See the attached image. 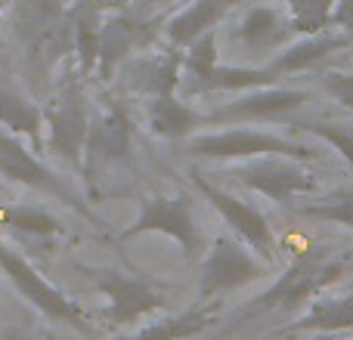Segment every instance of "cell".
<instances>
[{
	"instance_id": "d6986e66",
	"label": "cell",
	"mask_w": 353,
	"mask_h": 340,
	"mask_svg": "<svg viewBox=\"0 0 353 340\" xmlns=\"http://www.w3.org/2000/svg\"><path fill=\"white\" fill-rule=\"evenodd\" d=\"M205 121L208 118H201L195 109H189L186 103H180L174 93L171 96L152 99V105H149V127H152L159 136H165V140H183V136H189Z\"/></svg>"
},
{
	"instance_id": "8fae6325",
	"label": "cell",
	"mask_w": 353,
	"mask_h": 340,
	"mask_svg": "<svg viewBox=\"0 0 353 340\" xmlns=\"http://www.w3.org/2000/svg\"><path fill=\"white\" fill-rule=\"evenodd\" d=\"M304 90H288V87H257V90H245L239 99L230 105L217 109L208 115L211 124H226V121H263V118H282L307 105Z\"/></svg>"
},
{
	"instance_id": "ba28073f",
	"label": "cell",
	"mask_w": 353,
	"mask_h": 340,
	"mask_svg": "<svg viewBox=\"0 0 353 340\" xmlns=\"http://www.w3.org/2000/svg\"><path fill=\"white\" fill-rule=\"evenodd\" d=\"M192 180H195V186L201 189V195L220 211V217L232 226V232H236L251 251H257L263 260H273L276 235H273V229H270L267 217H263L257 207L245 204V201H239L236 195H230V192H223V189H217L214 182H208L205 173H192Z\"/></svg>"
},
{
	"instance_id": "9c48e42d",
	"label": "cell",
	"mask_w": 353,
	"mask_h": 340,
	"mask_svg": "<svg viewBox=\"0 0 353 340\" xmlns=\"http://www.w3.org/2000/svg\"><path fill=\"white\" fill-rule=\"evenodd\" d=\"M50 127V152H56L68 164H81L90 136V115L87 103L78 90H65L47 105Z\"/></svg>"
},
{
	"instance_id": "52a82bcc",
	"label": "cell",
	"mask_w": 353,
	"mask_h": 340,
	"mask_svg": "<svg viewBox=\"0 0 353 340\" xmlns=\"http://www.w3.org/2000/svg\"><path fill=\"white\" fill-rule=\"evenodd\" d=\"M261 275L263 263L251 251H245V244H239L236 238L220 235L214 242V248L208 251L205 266H201V297H214V294L251 285Z\"/></svg>"
},
{
	"instance_id": "d6a6232c",
	"label": "cell",
	"mask_w": 353,
	"mask_h": 340,
	"mask_svg": "<svg viewBox=\"0 0 353 340\" xmlns=\"http://www.w3.org/2000/svg\"><path fill=\"white\" fill-rule=\"evenodd\" d=\"M3 3H6V0H0V12H3Z\"/></svg>"
},
{
	"instance_id": "484cf974",
	"label": "cell",
	"mask_w": 353,
	"mask_h": 340,
	"mask_svg": "<svg viewBox=\"0 0 353 340\" xmlns=\"http://www.w3.org/2000/svg\"><path fill=\"white\" fill-rule=\"evenodd\" d=\"M217 65H220V62H217V31L201 34L199 41L189 43L186 53H183V68L192 74V84L205 81Z\"/></svg>"
},
{
	"instance_id": "9a60e30c",
	"label": "cell",
	"mask_w": 353,
	"mask_h": 340,
	"mask_svg": "<svg viewBox=\"0 0 353 340\" xmlns=\"http://www.w3.org/2000/svg\"><path fill=\"white\" fill-rule=\"evenodd\" d=\"M292 22L273 6H251L236 25V41L242 43L248 53H279L288 43L292 34Z\"/></svg>"
},
{
	"instance_id": "ffe728a7",
	"label": "cell",
	"mask_w": 353,
	"mask_h": 340,
	"mask_svg": "<svg viewBox=\"0 0 353 340\" xmlns=\"http://www.w3.org/2000/svg\"><path fill=\"white\" fill-rule=\"evenodd\" d=\"M353 328V297H325L313 300V306L292 325V331H319V334H335V331Z\"/></svg>"
},
{
	"instance_id": "30bf717a",
	"label": "cell",
	"mask_w": 353,
	"mask_h": 340,
	"mask_svg": "<svg viewBox=\"0 0 353 340\" xmlns=\"http://www.w3.org/2000/svg\"><path fill=\"white\" fill-rule=\"evenodd\" d=\"M0 173L12 182H22V186L37 189V192H43V195H53V198H59L62 204H72L74 211H81L84 217H90L87 207L74 198L72 189H68L50 167H43L41 161H37L34 155L16 140V136L3 134V130H0Z\"/></svg>"
},
{
	"instance_id": "4dcf8cb0",
	"label": "cell",
	"mask_w": 353,
	"mask_h": 340,
	"mask_svg": "<svg viewBox=\"0 0 353 340\" xmlns=\"http://www.w3.org/2000/svg\"><path fill=\"white\" fill-rule=\"evenodd\" d=\"M332 25H338L344 34L353 37V0H338L335 16H332Z\"/></svg>"
},
{
	"instance_id": "cb8c5ba5",
	"label": "cell",
	"mask_w": 353,
	"mask_h": 340,
	"mask_svg": "<svg viewBox=\"0 0 353 340\" xmlns=\"http://www.w3.org/2000/svg\"><path fill=\"white\" fill-rule=\"evenodd\" d=\"M72 28H74V50L81 59V72H93L99 62V22L97 6H81L72 16Z\"/></svg>"
},
{
	"instance_id": "8992f818",
	"label": "cell",
	"mask_w": 353,
	"mask_h": 340,
	"mask_svg": "<svg viewBox=\"0 0 353 340\" xmlns=\"http://www.w3.org/2000/svg\"><path fill=\"white\" fill-rule=\"evenodd\" d=\"M0 269H3L6 279L16 285V291L22 294L34 310H41L43 316L56 319V322H68V325H74L78 331H87L84 312H81L72 300L62 297L53 285H47V281L34 273V266H31L22 254H16L12 248H6V244H0Z\"/></svg>"
},
{
	"instance_id": "5b68a950",
	"label": "cell",
	"mask_w": 353,
	"mask_h": 340,
	"mask_svg": "<svg viewBox=\"0 0 353 340\" xmlns=\"http://www.w3.org/2000/svg\"><path fill=\"white\" fill-rule=\"evenodd\" d=\"M232 176L242 186L267 195L270 201H292L294 195H310L319 189L316 176L310 170L301 167L294 158H282V155L248 158L242 167L232 170Z\"/></svg>"
},
{
	"instance_id": "ac0fdd59",
	"label": "cell",
	"mask_w": 353,
	"mask_h": 340,
	"mask_svg": "<svg viewBox=\"0 0 353 340\" xmlns=\"http://www.w3.org/2000/svg\"><path fill=\"white\" fill-rule=\"evenodd\" d=\"M140 28L143 25L130 22V19H105L103 22V28H99V62H97L103 78H112L118 62L143 41Z\"/></svg>"
},
{
	"instance_id": "4fadbf2b",
	"label": "cell",
	"mask_w": 353,
	"mask_h": 340,
	"mask_svg": "<svg viewBox=\"0 0 353 340\" xmlns=\"http://www.w3.org/2000/svg\"><path fill=\"white\" fill-rule=\"evenodd\" d=\"M97 288L109 297V319L118 325H130L146 312L165 306V297L155 294L146 281L130 279L124 273H112V269L97 273Z\"/></svg>"
},
{
	"instance_id": "5bb4252c",
	"label": "cell",
	"mask_w": 353,
	"mask_h": 340,
	"mask_svg": "<svg viewBox=\"0 0 353 340\" xmlns=\"http://www.w3.org/2000/svg\"><path fill=\"white\" fill-rule=\"evenodd\" d=\"M353 37L344 31H319V34H304L301 41L285 43V47L276 53V59L267 65V72L273 78L279 74H294V72H307V68L319 65L325 56H332L335 50L350 47Z\"/></svg>"
},
{
	"instance_id": "83f0119b",
	"label": "cell",
	"mask_w": 353,
	"mask_h": 340,
	"mask_svg": "<svg viewBox=\"0 0 353 340\" xmlns=\"http://www.w3.org/2000/svg\"><path fill=\"white\" fill-rule=\"evenodd\" d=\"M3 220L10 226H16V229L28 232V235H53V232H59V223L41 207H10L3 213Z\"/></svg>"
},
{
	"instance_id": "f1b7e54d",
	"label": "cell",
	"mask_w": 353,
	"mask_h": 340,
	"mask_svg": "<svg viewBox=\"0 0 353 340\" xmlns=\"http://www.w3.org/2000/svg\"><path fill=\"white\" fill-rule=\"evenodd\" d=\"M304 130H310L313 136H319L323 142H329L335 152H341L344 158L353 164V127L341 121H304Z\"/></svg>"
},
{
	"instance_id": "6da1fadb",
	"label": "cell",
	"mask_w": 353,
	"mask_h": 340,
	"mask_svg": "<svg viewBox=\"0 0 353 340\" xmlns=\"http://www.w3.org/2000/svg\"><path fill=\"white\" fill-rule=\"evenodd\" d=\"M347 269L350 254H338L332 248H313L294 266H288V273L267 294H261L251 310H292V306H301L310 297H316L323 288L341 281L347 275Z\"/></svg>"
},
{
	"instance_id": "2e32d148",
	"label": "cell",
	"mask_w": 353,
	"mask_h": 340,
	"mask_svg": "<svg viewBox=\"0 0 353 340\" xmlns=\"http://www.w3.org/2000/svg\"><path fill=\"white\" fill-rule=\"evenodd\" d=\"M180 68H183V53L180 47L168 50L165 56H146L137 59L128 72V84L137 93L159 99V96H171L180 84Z\"/></svg>"
},
{
	"instance_id": "4316f807",
	"label": "cell",
	"mask_w": 353,
	"mask_h": 340,
	"mask_svg": "<svg viewBox=\"0 0 353 340\" xmlns=\"http://www.w3.org/2000/svg\"><path fill=\"white\" fill-rule=\"evenodd\" d=\"M301 213L310 220H325V223H338L353 229V189H341V192L329 195L325 201L301 207Z\"/></svg>"
},
{
	"instance_id": "3957f363",
	"label": "cell",
	"mask_w": 353,
	"mask_h": 340,
	"mask_svg": "<svg viewBox=\"0 0 353 340\" xmlns=\"http://www.w3.org/2000/svg\"><path fill=\"white\" fill-rule=\"evenodd\" d=\"M16 34L28 47L31 62L50 65L68 47L65 0H22L16 10Z\"/></svg>"
},
{
	"instance_id": "1f68e13d",
	"label": "cell",
	"mask_w": 353,
	"mask_h": 340,
	"mask_svg": "<svg viewBox=\"0 0 353 340\" xmlns=\"http://www.w3.org/2000/svg\"><path fill=\"white\" fill-rule=\"evenodd\" d=\"M128 3H140V6H161V3H174V0H128Z\"/></svg>"
},
{
	"instance_id": "603a6c76",
	"label": "cell",
	"mask_w": 353,
	"mask_h": 340,
	"mask_svg": "<svg viewBox=\"0 0 353 340\" xmlns=\"http://www.w3.org/2000/svg\"><path fill=\"white\" fill-rule=\"evenodd\" d=\"M338 0H285L288 22L298 34H319L332 28Z\"/></svg>"
},
{
	"instance_id": "e0dca14e",
	"label": "cell",
	"mask_w": 353,
	"mask_h": 340,
	"mask_svg": "<svg viewBox=\"0 0 353 340\" xmlns=\"http://www.w3.org/2000/svg\"><path fill=\"white\" fill-rule=\"evenodd\" d=\"M239 0H195V3H189L186 10L176 12L171 22H168V41H171L174 47H189V43H195L201 34L217 28V22Z\"/></svg>"
},
{
	"instance_id": "7a4b0ae2",
	"label": "cell",
	"mask_w": 353,
	"mask_h": 340,
	"mask_svg": "<svg viewBox=\"0 0 353 340\" xmlns=\"http://www.w3.org/2000/svg\"><path fill=\"white\" fill-rule=\"evenodd\" d=\"M186 152L192 158H220V161H236V158L248 161V158H261V155H282V158H294V161L313 158V152L307 146L263 134V130H245V127L195 136V140L186 142Z\"/></svg>"
},
{
	"instance_id": "277c9868",
	"label": "cell",
	"mask_w": 353,
	"mask_h": 340,
	"mask_svg": "<svg viewBox=\"0 0 353 340\" xmlns=\"http://www.w3.org/2000/svg\"><path fill=\"white\" fill-rule=\"evenodd\" d=\"M140 232L171 235L189 260H195L205 251V238H201V229L195 223V211L189 195H155V198H149L143 204L140 217L128 229V235H140Z\"/></svg>"
},
{
	"instance_id": "f546056e",
	"label": "cell",
	"mask_w": 353,
	"mask_h": 340,
	"mask_svg": "<svg viewBox=\"0 0 353 340\" xmlns=\"http://www.w3.org/2000/svg\"><path fill=\"white\" fill-rule=\"evenodd\" d=\"M323 87L332 99L344 105V109L353 111V74L350 72H329L323 74Z\"/></svg>"
},
{
	"instance_id": "7402d4cb",
	"label": "cell",
	"mask_w": 353,
	"mask_h": 340,
	"mask_svg": "<svg viewBox=\"0 0 353 340\" xmlns=\"http://www.w3.org/2000/svg\"><path fill=\"white\" fill-rule=\"evenodd\" d=\"M273 74L267 68H242V65H217L205 81L192 84V90H257V87H273Z\"/></svg>"
},
{
	"instance_id": "7c38bea8",
	"label": "cell",
	"mask_w": 353,
	"mask_h": 340,
	"mask_svg": "<svg viewBox=\"0 0 353 340\" xmlns=\"http://www.w3.org/2000/svg\"><path fill=\"white\" fill-rule=\"evenodd\" d=\"M130 140H134L130 118L118 105H105L90 121V136H87V149H84L87 170L130 161Z\"/></svg>"
},
{
	"instance_id": "44dd1931",
	"label": "cell",
	"mask_w": 353,
	"mask_h": 340,
	"mask_svg": "<svg viewBox=\"0 0 353 340\" xmlns=\"http://www.w3.org/2000/svg\"><path fill=\"white\" fill-rule=\"evenodd\" d=\"M0 124L10 127L12 134H25L34 142H41V127H43V111L16 90H0Z\"/></svg>"
},
{
	"instance_id": "d4e9b609",
	"label": "cell",
	"mask_w": 353,
	"mask_h": 340,
	"mask_svg": "<svg viewBox=\"0 0 353 340\" xmlns=\"http://www.w3.org/2000/svg\"><path fill=\"white\" fill-rule=\"evenodd\" d=\"M211 322V316L201 310H186L180 316L168 319V322H155L149 328H143L140 334H130V337H121V340H183L189 334H199L205 325Z\"/></svg>"
}]
</instances>
